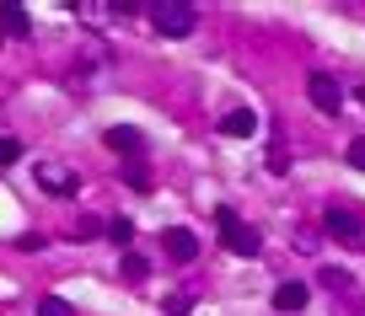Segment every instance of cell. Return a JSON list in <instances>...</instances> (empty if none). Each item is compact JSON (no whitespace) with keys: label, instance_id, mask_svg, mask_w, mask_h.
<instances>
[{"label":"cell","instance_id":"obj_1","mask_svg":"<svg viewBox=\"0 0 365 316\" xmlns=\"http://www.w3.org/2000/svg\"><path fill=\"white\" fill-rule=\"evenodd\" d=\"M145 11H150V22H156L161 38H188V33H194V22H199L194 0H156V6H145Z\"/></svg>","mask_w":365,"mask_h":316},{"label":"cell","instance_id":"obj_2","mask_svg":"<svg viewBox=\"0 0 365 316\" xmlns=\"http://www.w3.org/2000/svg\"><path fill=\"white\" fill-rule=\"evenodd\" d=\"M215 231H220V241H226V252H237V258H252V252L263 247V236L237 215V209H226V204L215 209Z\"/></svg>","mask_w":365,"mask_h":316},{"label":"cell","instance_id":"obj_3","mask_svg":"<svg viewBox=\"0 0 365 316\" xmlns=\"http://www.w3.org/2000/svg\"><path fill=\"white\" fill-rule=\"evenodd\" d=\"M33 182L48 193V199H70V193L81 188V177L65 167V161H38V167H33Z\"/></svg>","mask_w":365,"mask_h":316},{"label":"cell","instance_id":"obj_4","mask_svg":"<svg viewBox=\"0 0 365 316\" xmlns=\"http://www.w3.org/2000/svg\"><path fill=\"white\" fill-rule=\"evenodd\" d=\"M322 231H328V236H339V241H349V247H360V241H365V220L354 215L349 204H328V215H322Z\"/></svg>","mask_w":365,"mask_h":316},{"label":"cell","instance_id":"obj_5","mask_svg":"<svg viewBox=\"0 0 365 316\" xmlns=\"http://www.w3.org/2000/svg\"><path fill=\"white\" fill-rule=\"evenodd\" d=\"M307 97H312V107H317V113H328V118L344 107V86L328 75V70H312V75H307Z\"/></svg>","mask_w":365,"mask_h":316},{"label":"cell","instance_id":"obj_6","mask_svg":"<svg viewBox=\"0 0 365 316\" xmlns=\"http://www.w3.org/2000/svg\"><path fill=\"white\" fill-rule=\"evenodd\" d=\"M161 247H167L172 263H194V258H199V236H194L188 226H172L167 236H161Z\"/></svg>","mask_w":365,"mask_h":316},{"label":"cell","instance_id":"obj_7","mask_svg":"<svg viewBox=\"0 0 365 316\" xmlns=\"http://www.w3.org/2000/svg\"><path fill=\"white\" fill-rule=\"evenodd\" d=\"M70 11H76L81 22H86V27H103V22H108V16H113V11L124 16V11H135V6H129V0H118V6H108V0H76Z\"/></svg>","mask_w":365,"mask_h":316},{"label":"cell","instance_id":"obj_8","mask_svg":"<svg viewBox=\"0 0 365 316\" xmlns=\"http://www.w3.org/2000/svg\"><path fill=\"white\" fill-rule=\"evenodd\" d=\"M220 135H231V139H252V135H258V113H252V107H231V113L220 118Z\"/></svg>","mask_w":365,"mask_h":316},{"label":"cell","instance_id":"obj_9","mask_svg":"<svg viewBox=\"0 0 365 316\" xmlns=\"http://www.w3.org/2000/svg\"><path fill=\"white\" fill-rule=\"evenodd\" d=\"M0 33H11V38H27V33H33V22H27V6H16V0H0Z\"/></svg>","mask_w":365,"mask_h":316},{"label":"cell","instance_id":"obj_10","mask_svg":"<svg viewBox=\"0 0 365 316\" xmlns=\"http://www.w3.org/2000/svg\"><path fill=\"white\" fill-rule=\"evenodd\" d=\"M108 145H113L118 150V156H140V150H145V139H140V129H129V124H113V129H108Z\"/></svg>","mask_w":365,"mask_h":316},{"label":"cell","instance_id":"obj_11","mask_svg":"<svg viewBox=\"0 0 365 316\" xmlns=\"http://www.w3.org/2000/svg\"><path fill=\"white\" fill-rule=\"evenodd\" d=\"M307 284H301V279H285V284H279V290H274V311H301V305H307Z\"/></svg>","mask_w":365,"mask_h":316},{"label":"cell","instance_id":"obj_12","mask_svg":"<svg viewBox=\"0 0 365 316\" xmlns=\"http://www.w3.org/2000/svg\"><path fill=\"white\" fill-rule=\"evenodd\" d=\"M70 241H97V236H108V220H97V215H81L76 226L65 231Z\"/></svg>","mask_w":365,"mask_h":316},{"label":"cell","instance_id":"obj_13","mask_svg":"<svg viewBox=\"0 0 365 316\" xmlns=\"http://www.w3.org/2000/svg\"><path fill=\"white\" fill-rule=\"evenodd\" d=\"M108 241H113V247H129V241H135V220H108Z\"/></svg>","mask_w":365,"mask_h":316},{"label":"cell","instance_id":"obj_14","mask_svg":"<svg viewBox=\"0 0 365 316\" xmlns=\"http://www.w3.org/2000/svg\"><path fill=\"white\" fill-rule=\"evenodd\" d=\"M145 273H150V263L140 258V252H124V279H129V284H140Z\"/></svg>","mask_w":365,"mask_h":316},{"label":"cell","instance_id":"obj_15","mask_svg":"<svg viewBox=\"0 0 365 316\" xmlns=\"http://www.w3.org/2000/svg\"><path fill=\"white\" fill-rule=\"evenodd\" d=\"M38 316H76V311H70L59 295H43V300H38Z\"/></svg>","mask_w":365,"mask_h":316},{"label":"cell","instance_id":"obj_16","mask_svg":"<svg viewBox=\"0 0 365 316\" xmlns=\"http://www.w3.org/2000/svg\"><path fill=\"white\" fill-rule=\"evenodd\" d=\"M317 279H322V290H349V273L344 268H322Z\"/></svg>","mask_w":365,"mask_h":316},{"label":"cell","instance_id":"obj_17","mask_svg":"<svg viewBox=\"0 0 365 316\" xmlns=\"http://www.w3.org/2000/svg\"><path fill=\"white\" fill-rule=\"evenodd\" d=\"M124 182H129V188H135V193H145V188H150V172H145V167H140V161H135V167L124 172Z\"/></svg>","mask_w":365,"mask_h":316},{"label":"cell","instance_id":"obj_18","mask_svg":"<svg viewBox=\"0 0 365 316\" xmlns=\"http://www.w3.org/2000/svg\"><path fill=\"white\" fill-rule=\"evenodd\" d=\"M16 156H22V145H16V139L11 135H0V167H11V161Z\"/></svg>","mask_w":365,"mask_h":316},{"label":"cell","instance_id":"obj_19","mask_svg":"<svg viewBox=\"0 0 365 316\" xmlns=\"http://www.w3.org/2000/svg\"><path fill=\"white\" fill-rule=\"evenodd\" d=\"M188 311H194V295H172L167 300V316H188Z\"/></svg>","mask_w":365,"mask_h":316},{"label":"cell","instance_id":"obj_20","mask_svg":"<svg viewBox=\"0 0 365 316\" xmlns=\"http://www.w3.org/2000/svg\"><path fill=\"white\" fill-rule=\"evenodd\" d=\"M349 167H354V172H365V135H360V139H349Z\"/></svg>","mask_w":365,"mask_h":316},{"label":"cell","instance_id":"obj_21","mask_svg":"<svg viewBox=\"0 0 365 316\" xmlns=\"http://www.w3.org/2000/svg\"><path fill=\"white\" fill-rule=\"evenodd\" d=\"M269 167H274V172H285V167H290V156H285V145H274V150H269Z\"/></svg>","mask_w":365,"mask_h":316},{"label":"cell","instance_id":"obj_22","mask_svg":"<svg viewBox=\"0 0 365 316\" xmlns=\"http://www.w3.org/2000/svg\"><path fill=\"white\" fill-rule=\"evenodd\" d=\"M360 97H365V91H360Z\"/></svg>","mask_w":365,"mask_h":316}]
</instances>
